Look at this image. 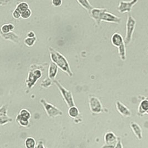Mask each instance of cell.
I'll list each match as a JSON object with an SVG mask.
<instances>
[{
    "instance_id": "6da1fadb",
    "label": "cell",
    "mask_w": 148,
    "mask_h": 148,
    "mask_svg": "<svg viewBox=\"0 0 148 148\" xmlns=\"http://www.w3.org/2000/svg\"><path fill=\"white\" fill-rule=\"evenodd\" d=\"M50 58L52 62L54 63L62 71L67 74L69 77H72L73 74L71 70L70 65L67 59L62 55L56 50L53 47L49 48Z\"/></svg>"
},
{
    "instance_id": "7a4b0ae2",
    "label": "cell",
    "mask_w": 148,
    "mask_h": 148,
    "mask_svg": "<svg viewBox=\"0 0 148 148\" xmlns=\"http://www.w3.org/2000/svg\"><path fill=\"white\" fill-rule=\"evenodd\" d=\"M44 69L45 66L42 65L33 64L30 66L25 81L26 86L28 89L34 88L37 82L42 77Z\"/></svg>"
},
{
    "instance_id": "3957f363",
    "label": "cell",
    "mask_w": 148,
    "mask_h": 148,
    "mask_svg": "<svg viewBox=\"0 0 148 148\" xmlns=\"http://www.w3.org/2000/svg\"><path fill=\"white\" fill-rule=\"evenodd\" d=\"M53 83L56 85V86L58 89L61 96L63 99V100L65 101L66 104H67L68 108H70L71 107L75 106V104L74 101V98L73 96L72 93L71 91L68 90L64 88L60 81L57 80H54Z\"/></svg>"
},
{
    "instance_id": "277c9868",
    "label": "cell",
    "mask_w": 148,
    "mask_h": 148,
    "mask_svg": "<svg viewBox=\"0 0 148 148\" xmlns=\"http://www.w3.org/2000/svg\"><path fill=\"white\" fill-rule=\"evenodd\" d=\"M136 24V21L132 15H128L126 22V33L124 39V42L127 45H129L132 40Z\"/></svg>"
},
{
    "instance_id": "5b68a950",
    "label": "cell",
    "mask_w": 148,
    "mask_h": 148,
    "mask_svg": "<svg viewBox=\"0 0 148 148\" xmlns=\"http://www.w3.org/2000/svg\"><path fill=\"white\" fill-rule=\"evenodd\" d=\"M40 104L43 106L47 115L51 118L60 116L63 115V111L52 104L48 102L45 99H41Z\"/></svg>"
},
{
    "instance_id": "8992f818",
    "label": "cell",
    "mask_w": 148,
    "mask_h": 148,
    "mask_svg": "<svg viewBox=\"0 0 148 148\" xmlns=\"http://www.w3.org/2000/svg\"><path fill=\"white\" fill-rule=\"evenodd\" d=\"M89 107L91 113L93 114H99L104 112L103 108L101 101L94 95H89L88 98Z\"/></svg>"
},
{
    "instance_id": "52a82bcc",
    "label": "cell",
    "mask_w": 148,
    "mask_h": 148,
    "mask_svg": "<svg viewBox=\"0 0 148 148\" xmlns=\"http://www.w3.org/2000/svg\"><path fill=\"white\" fill-rule=\"evenodd\" d=\"M118 137L112 131H108L104 135V144L101 148H114L117 142Z\"/></svg>"
},
{
    "instance_id": "ba28073f",
    "label": "cell",
    "mask_w": 148,
    "mask_h": 148,
    "mask_svg": "<svg viewBox=\"0 0 148 148\" xmlns=\"http://www.w3.org/2000/svg\"><path fill=\"white\" fill-rule=\"evenodd\" d=\"M138 1V0H131L130 1H121L119 3L117 10L121 14L130 12Z\"/></svg>"
},
{
    "instance_id": "9c48e42d",
    "label": "cell",
    "mask_w": 148,
    "mask_h": 148,
    "mask_svg": "<svg viewBox=\"0 0 148 148\" xmlns=\"http://www.w3.org/2000/svg\"><path fill=\"white\" fill-rule=\"evenodd\" d=\"M101 20V22L119 24L121 22V19L119 17L109 12L106 9L102 14Z\"/></svg>"
},
{
    "instance_id": "30bf717a",
    "label": "cell",
    "mask_w": 148,
    "mask_h": 148,
    "mask_svg": "<svg viewBox=\"0 0 148 148\" xmlns=\"http://www.w3.org/2000/svg\"><path fill=\"white\" fill-rule=\"evenodd\" d=\"M8 105H3L0 108V125L3 126L9 122H12V119L8 115Z\"/></svg>"
},
{
    "instance_id": "8fae6325",
    "label": "cell",
    "mask_w": 148,
    "mask_h": 148,
    "mask_svg": "<svg viewBox=\"0 0 148 148\" xmlns=\"http://www.w3.org/2000/svg\"><path fill=\"white\" fill-rule=\"evenodd\" d=\"M106 8H93L89 12L90 17L94 20L97 25H99L101 23V16Z\"/></svg>"
},
{
    "instance_id": "7c38bea8",
    "label": "cell",
    "mask_w": 148,
    "mask_h": 148,
    "mask_svg": "<svg viewBox=\"0 0 148 148\" xmlns=\"http://www.w3.org/2000/svg\"><path fill=\"white\" fill-rule=\"evenodd\" d=\"M115 106L118 112L123 117L129 118L132 116L131 111L121 101L119 100L116 101Z\"/></svg>"
},
{
    "instance_id": "4fadbf2b",
    "label": "cell",
    "mask_w": 148,
    "mask_h": 148,
    "mask_svg": "<svg viewBox=\"0 0 148 148\" xmlns=\"http://www.w3.org/2000/svg\"><path fill=\"white\" fill-rule=\"evenodd\" d=\"M1 36L5 40L10 41L15 44L20 43V38L18 36L12 31L8 34H3L1 33Z\"/></svg>"
},
{
    "instance_id": "5bb4252c",
    "label": "cell",
    "mask_w": 148,
    "mask_h": 148,
    "mask_svg": "<svg viewBox=\"0 0 148 148\" xmlns=\"http://www.w3.org/2000/svg\"><path fill=\"white\" fill-rule=\"evenodd\" d=\"M130 127L136 138L139 140H141L143 138V131L140 125L135 122H131Z\"/></svg>"
},
{
    "instance_id": "9a60e30c",
    "label": "cell",
    "mask_w": 148,
    "mask_h": 148,
    "mask_svg": "<svg viewBox=\"0 0 148 148\" xmlns=\"http://www.w3.org/2000/svg\"><path fill=\"white\" fill-rule=\"evenodd\" d=\"M58 68L57 65H56L53 62H51L48 71V77L51 79L52 80L54 81L58 74Z\"/></svg>"
},
{
    "instance_id": "2e32d148",
    "label": "cell",
    "mask_w": 148,
    "mask_h": 148,
    "mask_svg": "<svg viewBox=\"0 0 148 148\" xmlns=\"http://www.w3.org/2000/svg\"><path fill=\"white\" fill-rule=\"evenodd\" d=\"M111 42L114 46L118 48L124 43V40L121 34L115 33L111 37Z\"/></svg>"
},
{
    "instance_id": "e0dca14e",
    "label": "cell",
    "mask_w": 148,
    "mask_h": 148,
    "mask_svg": "<svg viewBox=\"0 0 148 148\" xmlns=\"http://www.w3.org/2000/svg\"><path fill=\"white\" fill-rule=\"evenodd\" d=\"M148 111V100L142 99L139 107H138V114L140 115H143L147 113Z\"/></svg>"
},
{
    "instance_id": "ac0fdd59",
    "label": "cell",
    "mask_w": 148,
    "mask_h": 148,
    "mask_svg": "<svg viewBox=\"0 0 148 148\" xmlns=\"http://www.w3.org/2000/svg\"><path fill=\"white\" fill-rule=\"evenodd\" d=\"M68 114L70 118L74 119V120H76L79 117L80 113L78 108L76 106H73L69 108Z\"/></svg>"
},
{
    "instance_id": "d6986e66",
    "label": "cell",
    "mask_w": 148,
    "mask_h": 148,
    "mask_svg": "<svg viewBox=\"0 0 148 148\" xmlns=\"http://www.w3.org/2000/svg\"><path fill=\"white\" fill-rule=\"evenodd\" d=\"M16 121L17 122L20 126L22 127L27 128L30 125L29 120H28L27 119L22 117L20 115L18 114L16 116Z\"/></svg>"
},
{
    "instance_id": "ffe728a7",
    "label": "cell",
    "mask_w": 148,
    "mask_h": 148,
    "mask_svg": "<svg viewBox=\"0 0 148 148\" xmlns=\"http://www.w3.org/2000/svg\"><path fill=\"white\" fill-rule=\"evenodd\" d=\"M14 29V26L12 24H3L1 27V33L3 34H8L12 31Z\"/></svg>"
},
{
    "instance_id": "44dd1931",
    "label": "cell",
    "mask_w": 148,
    "mask_h": 148,
    "mask_svg": "<svg viewBox=\"0 0 148 148\" xmlns=\"http://www.w3.org/2000/svg\"><path fill=\"white\" fill-rule=\"evenodd\" d=\"M77 1L82 7L88 12H89L92 9L94 8L92 6L89 0H77Z\"/></svg>"
},
{
    "instance_id": "7402d4cb",
    "label": "cell",
    "mask_w": 148,
    "mask_h": 148,
    "mask_svg": "<svg viewBox=\"0 0 148 148\" xmlns=\"http://www.w3.org/2000/svg\"><path fill=\"white\" fill-rule=\"evenodd\" d=\"M37 142L32 137H28L25 141V146L26 148H36Z\"/></svg>"
},
{
    "instance_id": "603a6c76",
    "label": "cell",
    "mask_w": 148,
    "mask_h": 148,
    "mask_svg": "<svg viewBox=\"0 0 148 148\" xmlns=\"http://www.w3.org/2000/svg\"><path fill=\"white\" fill-rule=\"evenodd\" d=\"M125 42L123 43L120 46L118 47V54L121 60L125 61L126 60V47Z\"/></svg>"
},
{
    "instance_id": "cb8c5ba5",
    "label": "cell",
    "mask_w": 148,
    "mask_h": 148,
    "mask_svg": "<svg viewBox=\"0 0 148 148\" xmlns=\"http://www.w3.org/2000/svg\"><path fill=\"white\" fill-rule=\"evenodd\" d=\"M53 83V81L49 79L48 77L43 79L40 84V87L43 89H47L51 87Z\"/></svg>"
},
{
    "instance_id": "d4e9b609",
    "label": "cell",
    "mask_w": 148,
    "mask_h": 148,
    "mask_svg": "<svg viewBox=\"0 0 148 148\" xmlns=\"http://www.w3.org/2000/svg\"><path fill=\"white\" fill-rule=\"evenodd\" d=\"M16 9H17L18 11H20L21 13L25 12L28 9H29V5L26 2H21L20 3H18L16 7Z\"/></svg>"
},
{
    "instance_id": "484cf974",
    "label": "cell",
    "mask_w": 148,
    "mask_h": 148,
    "mask_svg": "<svg viewBox=\"0 0 148 148\" xmlns=\"http://www.w3.org/2000/svg\"><path fill=\"white\" fill-rule=\"evenodd\" d=\"M37 41V37H27L25 39V40L23 41L24 44H25L26 46H27V47H32L34 45L35 42Z\"/></svg>"
},
{
    "instance_id": "4316f807",
    "label": "cell",
    "mask_w": 148,
    "mask_h": 148,
    "mask_svg": "<svg viewBox=\"0 0 148 148\" xmlns=\"http://www.w3.org/2000/svg\"><path fill=\"white\" fill-rule=\"evenodd\" d=\"M18 114L28 120H29L31 118V114L30 112L26 109H22L20 111Z\"/></svg>"
},
{
    "instance_id": "83f0119b",
    "label": "cell",
    "mask_w": 148,
    "mask_h": 148,
    "mask_svg": "<svg viewBox=\"0 0 148 148\" xmlns=\"http://www.w3.org/2000/svg\"><path fill=\"white\" fill-rule=\"evenodd\" d=\"M31 15H32V11L29 8L21 14V17L23 19H28L31 17Z\"/></svg>"
},
{
    "instance_id": "f1b7e54d",
    "label": "cell",
    "mask_w": 148,
    "mask_h": 148,
    "mask_svg": "<svg viewBox=\"0 0 148 148\" xmlns=\"http://www.w3.org/2000/svg\"><path fill=\"white\" fill-rule=\"evenodd\" d=\"M12 16L14 17V19H16V20L19 19L20 17H21V13L20 11L15 8L12 12Z\"/></svg>"
},
{
    "instance_id": "f546056e",
    "label": "cell",
    "mask_w": 148,
    "mask_h": 148,
    "mask_svg": "<svg viewBox=\"0 0 148 148\" xmlns=\"http://www.w3.org/2000/svg\"><path fill=\"white\" fill-rule=\"evenodd\" d=\"M51 2L54 7H60L62 4V0H51Z\"/></svg>"
},
{
    "instance_id": "4dcf8cb0",
    "label": "cell",
    "mask_w": 148,
    "mask_h": 148,
    "mask_svg": "<svg viewBox=\"0 0 148 148\" xmlns=\"http://www.w3.org/2000/svg\"><path fill=\"white\" fill-rule=\"evenodd\" d=\"M36 148H46L45 145V144L43 142V141H42V140H40V141L38 142V143H37V145H36Z\"/></svg>"
},
{
    "instance_id": "1f68e13d",
    "label": "cell",
    "mask_w": 148,
    "mask_h": 148,
    "mask_svg": "<svg viewBox=\"0 0 148 148\" xmlns=\"http://www.w3.org/2000/svg\"><path fill=\"white\" fill-rule=\"evenodd\" d=\"M114 148H123V146L121 142V139L120 138L118 137V142L115 145Z\"/></svg>"
},
{
    "instance_id": "d6a6232c",
    "label": "cell",
    "mask_w": 148,
    "mask_h": 148,
    "mask_svg": "<svg viewBox=\"0 0 148 148\" xmlns=\"http://www.w3.org/2000/svg\"><path fill=\"white\" fill-rule=\"evenodd\" d=\"M27 36L28 37H36V34L33 31H30L27 33Z\"/></svg>"
},
{
    "instance_id": "836d02e7",
    "label": "cell",
    "mask_w": 148,
    "mask_h": 148,
    "mask_svg": "<svg viewBox=\"0 0 148 148\" xmlns=\"http://www.w3.org/2000/svg\"><path fill=\"white\" fill-rule=\"evenodd\" d=\"M144 99H147V100H148V96H147V97H145V98H144Z\"/></svg>"
},
{
    "instance_id": "e575fe53",
    "label": "cell",
    "mask_w": 148,
    "mask_h": 148,
    "mask_svg": "<svg viewBox=\"0 0 148 148\" xmlns=\"http://www.w3.org/2000/svg\"><path fill=\"white\" fill-rule=\"evenodd\" d=\"M146 114L148 115V111L147 112V113H146Z\"/></svg>"
},
{
    "instance_id": "d590c367",
    "label": "cell",
    "mask_w": 148,
    "mask_h": 148,
    "mask_svg": "<svg viewBox=\"0 0 148 148\" xmlns=\"http://www.w3.org/2000/svg\"></svg>"
}]
</instances>
